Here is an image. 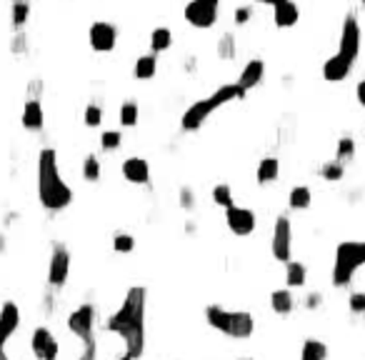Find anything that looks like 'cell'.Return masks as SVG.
<instances>
[{"label": "cell", "instance_id": "cell-1", "mask_svg": "<svg viewBox=\"0 0 365 360\" xmlns=\"http://www.w3.org/2000/svg\"><path fill=\"white\" fill-rule=\"evenodd\" d=\"M105 328L123 338L126 353L133 360L140 358L145 350V288L135 285L128 290L123 306L110 315Z\"/></svg>", "mask_w": 365, "mask_h": 360}, {"label": "cell", "instance_id": "cell-2", "mask_svg": "<svg viewBox=\"0 0 365 360\" xmlns=\"http://www.w3.org/2000/svg\"><path fill=\"white\" fill-rule=\"evenodd\" d=\"M38 200L50 213H58L73 203V188L60 178L58 153L53 148H43L38 153Z\"/></svg>", "mask_w": 365, "mask_h": 360}, {"label": "cell", "instance_id": "cell-3", "mask_svg": "<svg viewBox=\"0 0 365 360\" xmlns=\"http://www.w3.org/2000/svg\"><path fill=\"white\" fill-rule=\"evenodd\" d=\"M243 96H246V93L238 88V83L221 85V88L213 93V96H208V98H203V100L193 103L191 108L183 113V118H180V126H183V130H198V128L203 126L205 120H208L210 115L216 113L218 108L228 105L230 100H240Z\"/></svg>", "mask_w": 365, "mask_h": 360}, {"label": "cell", "instance_id": "cell-4", "mask_svg": "<svg viewBox=\"0 0 365 360\" xmlns=\"http://www.w3.org/2000/svg\"><path fill=\"white\" fill-rule=\"evenodd\" d=\"M365 265V243H341L336 250V268H333V285L343 288L353 280L358 268Z\"/></svg>", "mask_w": 365, "mask_h": 360}, {"label": "cell", "instance_id": "cell-5", "mask_svg": "<svg viewBox=\"0 0 365 360\" xmlns=\"http://www.w3.org/2000/svg\"><path fill=\"white\" fill-rule=\"evenodd\" d=\"M218 8L221 0H191L186 6V20L193 28H213L218 20Z\"/></svg>", "mask_w": 365, "mask_h": 360}, {"label": "cell", "instance_id": "cell-6", "mask_svg": "<svg viewBox=\"0 0 365 360\" xmlns=\"http://www.w3.org/2000/svg\"><path fill=\"white\" fill-rule=\"evenodd\" d=\"M70 276V250L63 243H55L48 260V283L50 288H63Z\"/></svg>", "mask_w": 365, "mask_h": 360}, {"label": "cell", "instance_id": "cell-7", "mask_svg": "<svg viewBox=\"0 0 365 360\" xmlns=\"http://www.w3.org/2000/svg\"><path fill=\"white\" fill-rule=\"evenodd\" d=\"M30 350L38 360H58L60 343L55 340V336L45 325H38L33 330V336H30Z\"/></svg>", "mask_w": 365, "mask_h": 360}, {"label": "cell", "instance_id": "cell-8", "mask_svg": "<svg viewBox=\"0 0 365 360\" xmlns=\"http://www.w3.org/2000/svg\"><path fill=\"white\" fill-rule=\"evenodd\" d=\"M93 325H96V308L90 306V303H83V306L75 308L68 315V330H70L73 336H78L83 343L93 338Z\"/></svg>", "mask_w": 365, "mask_h": 360}, {"label": "cell", "instance_id": "cell-9", "mask_svg": "<svg viewBox=\"0 0 365 360\" xmlns=\"http://www.w3.org/2000/svg\"><path fill=\"white\" fill-rule=\"evenodd\" d=\"M338 53L345 60H350V63H355V58L360 55V25L355 15H348V18L343 20L341 48H338Z\"/></svg>", "mask_w": 365, "mask_h": 360}, {"label": "cell", "instance_id": "cell-10", "mask_svg": "<svg viewBox=\"0 0 365 360\" xmlns=\"http://www.w3.org/2000/svg\"><path fill=\"white\" fill-rule=\"evenodd\" d=\"M273 255L281 263H288L290 255H293V228H290V220L285 216H281L276 220V230H273Z\"/></svg>", "mask_w": 365, "mask_h": 360}, {"label": "cell", "instance_id": "cell-11", "mask_svg": "<svg viewBox=\"0 0 365 360\" xmlns=\"http://www.w3.org/2000/svg\"><path fill=\"white\" fill-rule=\"evenodd\" d=\"M88 43L96 53H110L115 48V43H118V30L105 20H96L88 30Z\"/></svg>", "mask_w": 365, "mask_h": 360}, {"label": "cell", "instance_id": "cell-12", "mask_svg": "<svg viewBox=\"0 0 365 360\" xmlns=\"http://www.w3.org/2000/svg\"><path fill=\"white\" fill-rule=\"evenodd\" d=\"M20 320H23V315H20L18 303L6 300V303L0 306V343H3V345H8V340L18 333Z\"/></svg>", "mask_w": 365, "mask_h": 360}, {"label": "cell", "instance_id": "cell-13", "mask_svg": "<svg viewBox=\"0 0 365 360\" xmlns=\"http://www.w3.org/2000/svg\"><path fill=\"white\" fill-rule=\"evenodd\" d=\"M225 220L228 228L233 230L235 235H251L255 230V213L248 208L230 205V208H225Z\"/></svg>", "mask_w": 365, "mask_h": 360}, {"label": "cell", "instance_id": "cell-14", "mask_svg": "<svg viewBox=\"0 0 365 360\" xmlns=\"http://www.w3.org/2000/svg\"><path fill=\"white\" fill-rule=\"evenodd\" d=\"M20 126L30 133L43 130L45 126V110H43V103L36 100V98H28L23 103V113H20Z\"/></svg>", "mask_w": 365, "mask_h": 360}, {"label": "cell", "instance_id": "cell-15", "mask_svg": "<svg viewBox=\"0 0 365 360\" xmlns=\"http://www.w3.org/2000/svg\"><path fill=\"white\" fill-rule=\"evenodd\" d=\"M350 70H353V63L343 58L341 53L330 55V58L323 63V78L328 80V83H341V80L348 78V73Z\"/></svg>", "mask_w": 365, "mask_h": 360}, {"label": "cell", "instance_id": "cell-16", "mask_svg": "<svg viewBox=\"0 0 365 360\" xmlns=\"http://www.w3.org/2000/svg\"><path fill=\"white\" fill-rule=\"evenodd\" d=\"M263 75H265V63L263 60L260 58L248 60V66L243 68V73H240V78H238V88L243 90V93H248V90H253L255 85H260Z\"/></svg>", "mask_w": 365, "mask_h": 360}, {"label": "cell", "instance_id": "cell-17", "mask_svg": "<svg viewBox=\"0 0 365 360\" xmlns=\"http://www.w3.org/2000/svg\"><path fill=\"white\" fill-rule=\"evenodd\" d=\"M300 18V10L293 0H281L273 6V20H276L278 28H293Z\"/></svg>", "mask_w": 365, "mask_h": 360}, {"label": "cell", "instance_id": "cell-18", "mask_svg": "<svg viewBox=\"0 0 365 360\" xmlns=\"http://www.w3.org/2000/svg\"><path fill=\"white\" fill-rule=\"evenodd\" d=\"M123 175H126V180L135 183V186H143V183H148L150 180V168L143 158L135 156V158L123 160Z\"/></svg>", "mask_w": 365, "mask_h": 360}, {"label": "cell", "instance_id": "cell-19", "mask_svg": "<svg viewBox=\"0 0 365 360\" xmlns=\"http://www.w3.org/2000/svg\"><path fill=\"white\" fill-rule=\"evenodd\" d=\"M253 333V315L251 313H230V328H228V336L230 338H251Z\"/></svg>", "mask_w": 365, "mask_h": 360}, {"label": "cell", "instance_id": "cell-20", "mask_svg": "<svg viewBox=\"0 0 365 360\" xmlns=\"http://www.w3.org/2000/svg\"><path fill=\"white\" fill-rule=\"evenodd\" d=\"M30 18V0H13L10 3V25L13 30H23Z\"/></svg>", "mask_w": 365, "mask_h": 360}, {"label": "cell", "instance_id": "cell-21", "mask_svg": "<svg viewBox=\"0 0 365 360\" xmlns=\"http://www.w3.org/2000/svg\"><path fill=\"white\" fill-rule=\"evenodd\" d=\"M278 173H281V163H278V158H263L260 160V165H258V183L260 186H265V183H273V180H278Z\"/></svg>", "mask_w": 365, "mask_h": 360}, {"label": "cell", "instance_id": "cell-22", "mask_svg": "<svg viewBox=\"0 0 365 360\" xmlns=\"http://www.w3.org/2000/svg\"><path fill=\"white\" fill-rule=\"evenodd\" d=\"M205 318H208V323L213 325V328H218L221 333H225L228 336V328H230V313L223 310V308H218V306H210V308H205Z\"/></svg>", "mask_w": 365, "mask_h": 360}, {"label": "cell", "instance_id": "cell-23", "mask_svg": "<svg viewBox=\"0 0 365 360\" xmlns=\"http://www.w3.org/2000/svg\"><path fill=\"white\" fill-rule=\"evenodd\" d=\"M158 73V60L156 55H140L138 60H135V78L138 80H150L153 75Z\"/></svg>", "mask_w": 365, "mask_h": 360}, {"label": "cell", "instance_id": "cell-24", "mask_svg": "<svg viewBox=\"0 0 365 360\" xmlns=\"http://www.w3.org/2000/svg\"><path fill=\"white\" fill-rule=\"evenodd\" d=\"M173 45V33L168 28H156L153 30V36H150V48L153 53H163V50H168Z\"/></svg>", "mask_w": 365, "mask_h": 360}, {"label": "cell", "instance_id": "cell-25", "mask_svg": "<svg viewBox=\"0 0 365 360\" xmlns=\"http://www.w3.org/2000/svg\"><path fill=\"white\" fill-rule=\"evenodd\" d=\"M311 198H313V193L308 186H298L290 190V198H288V205L293 210H306L308 205H311Z\"/></svg>", "mask_w": 365, "mask_h": 360}, {"label": "cell", "instance_id": "cell-26", "mask_svg": "<svg viewBox=\"0 0 365 360\" xmlns=\"http://www.w3.org/2000/svg\"><path fill=\"white\" fill-rule=\"evenodd\" d=\"M285 280H288V285L300 288V285L306 283V265L295 263V260H288L285 263Z\"/></svg>", "mask_w": 365, "mask_h": 360}, {"label": "cell", "instance_id": "cell-27", "mask_svg": "<svg viewBox=\"0 0 365 360\" xmlns=\"http://www.w3.org/2000/svg\"><path fill=\"white\" fill-rule=\"evenodd\" d=\"M270 306L278 315H288V313L293 310V295L288 293V290H276V293L270 295Z\"/></svg>", "mask_w": 365, "mask_h": 360}, {"label": "cell", "instance_id": "cell-28", "mask_svg": "<svg viewBox=\"0 0 365 360\" xmlns=\"http://www.w3.org/2000/svg\"><path fill=\"white\" fill-rule=\"evenodd\" d=\"M328 358V348L320 340H306L303 343V353L300 360H325Z\"/></svg>", "mask_w": 365, "mask_h": 360}, {"label": "cell", "instance_id": "cell-29", "mask_svg": "<svg viewBox=\"0 0 365 360\" xmlns=\"http://www.w3.org/2000/svg\"><path fill=\"white\" fill-rule=\"evenodd\" d=\"M120 126H126V128L138 126V105L133 100H126L120 105Z\"/></svg>", "mask_w": 365, "mask_h": 360}, {"label": "cell", "instance_id": "cell-30", "mask_svg": "<svg viewBox=\"0 0 365 360\" xmlns=\"http://www.w3.org/2000/svg\"><path fill=\"white\" fill-rule=\"evenodd\" d=\"M83 178L88 180V183L100 180V160H98L96 156H88L83 160Z\"/></svg>", "mask_w": 365, "mask_h": 360}, {"label": "cell", "instance_id": "cell-31", "mask_svg": "<svg viewBox=\"0 0 365 360\" xmlns=\"http://www.w3.org/2000/svg\"><path fill=\"white\" fill-rule=\"evenodd\" d=\"M213 200H216L221 208H230V205H233V190H230V186L221 183V186L213 188Z\"/></svg>", "mask_w": 365, "mask_h": 360}, {"label": "cell", "instance_id": "cell-32", "mask_svg": "<svg viewBox=\"0 0 365 360\" xmlns=\"http://www.w3.org/2000/svg\"><path fill=\"white\" fill-rule=\"evenodd\" d=\"M353 156H355V140L353 138H341V140H338V150H336L338 163L350 160Z\"/></svg>", "mask_w": 365, "mask_h": 360}, {"label": "cell", "instance_id": "cell-33", "mask_svg": "<svg viewBox=\"0 0 365 360\" xmlns=\"http://www.w3.org/2000/svg\"><path fill=\"white\" fill-rule=\"evenodd\" d=\"M120 143H123V135H120V130H105L100 135L103 150H118Z\"/></svg>", "mask_w": 365, "mask_h": 360}, {"label": "cell", "instance_id": "cell-34", "mask_svg": "<svg viewBox=\"0 0 365 360\" xmlns=\"http://www.w3.org/2000/svg\"><path fill=\"white\" fill-rule=\"evenodd\" d=\"M83 120L88 128H98L103 123V108L100 105H88L83 113Z\"/></svg>", "mask_w": 365, "mask_h": 360}, {"label": "cell", "instance_id": "cell-35", "mask_svg": "<svg viewBox=\"0 0 365 360\" xmlns=\"http://www.w3.org/2000/svg\"><path fill=\"white\" fill-rule=\"evenodd\" d=\"M343 163H325L323 168H320V175H323L325 180H341L343 178Z\"/></svg>", "mask_w": 365, "mask_h": 360}, {"label": "cell", "instance_id": "cell-36", "mask_svg": "<svg viewBox=\"0 0 365 360\" xmlns=\"http://www.w3.org/2000/svg\"><path fill=\"white\" fill-rule=\"evenodd\" d=\"M113 248H115V253H131L133 248H135V240H133V235L120 233V235H115Z\"/></svg>", "mask_w": 365, "mask_h": 360}, {"label": "cell", "instance_id": "cell-37", "mask_svg": "<svg viewBox=\"0 0 365 360\" xmlns=\"http://www.w3.org/2000/svg\"><path fill=\"white\" fill-rule=\"evenodd\" d=\"M98 358V345H96V338H90V340H85V348L83 353H80L78 360H96Z\"/></svg>", "mask_w": 365, "mask_h": 360}, {"label": "cell", "instance_id": "cell-38", "mask_svg": "<svg viewBox=\"0 0 365 360\" xmlns=\"http://www.w3.org/2000/svg\"><path fill=\"white\" fill-rule=\"evenodd\" d=\"M348 306L353 313H365V293H353L348 300Z\"/></svg>", "mask_w": 365, "mask_h": 360}, {"label": "cell", "instance_id": "cell-39", "mask_svg": "<svg viewBox=\"0 0 365 360\" xmlns=\"http://www.w3.org/2000/svg\"><path fill=\"white\" fill-rule=\"evenodd\" d=\"M25 48H28V43H25V36H23V33H18V36H13V40H10V53H13V55L25 53Z\"/></svg>", "mask_w": 365, "mask_h": 360}, {"label": "cell", "instance_id": "cell-40", "mask_svg": "<svg viewBox=\"0 0 365 360\" xmlns=\"http://www.w3.org/2000/svg\"><path fill=\"white\" fill-rule=\"evenodd\" d=\"M251 15H253L251 8H238V10H235V23H248Z\"/></svg>", "mask_w": 365, "mask_h": 360}, {"label": "cell", "instance_id": "cell-41", "mask_svg": "<svg viewBox=\"0 0 365 360\" xmlns=\"http://www.w3.org/2000/svg\"><path fill=\"white\" fill-rule=\"evenodd\" d=\"M355 96H358L360 105L365 108V80H360V83H358V88H355Z\"/></svg>", "mask_w": 365, "mask_h": 360}, {"label": "cell", "instance_id": "cell-42", "mask_svg": "<svg viewBox=\"0 0 365 360\" xmlns=\"http://www.w3.org/2000/svg\"><path fill=\"white\" fill-rule=\"evenodd\" d=\"M6 248H8V238H6V233H0V255L6 253Z\"/></svg>", "mask_w": 365, "mask_h": 360}, {"label": "cell", "instance_id": "cell-43", "mask_svg": "<svg viewBox=\"0 0 365 360\" xmlns=\"http://www.w3.org/2000/svg\"><path fill=\"white\" fill-rule=\"evenodd\" d=\"M0 360H13L10 355H8V350H6V345L0 343Z\"/></svg>", "mask_w": 365, "mask_h": 360}, {"label": "cell", "instance_id": "cell-44", "mask_svg": "<svg viewBox=\"0 0 365 360\" xmlns=\"http://www.w3.org/2000/svg\"><path fill=\"white\" fill-rule=\"evenodd\" d=\"M255 3H260V6H276V3H281V0H255Z\"/></svg>", "mask_w": 365, "mask_h": 360}, {"label": "cell", "instance_id": "cell-45", "mask_svg": "<svg viewBox=\"0 0 365 360\" xmlns=\"http://www.w3.org/2000/svg\"><path fill=\"white\" fill-rule=\"evenodd\" d=\"M118 360H133V358H131V355L126 353V355H123V358H118Z\"/></svg>", "mask_w": 365, "mask_h": 360}, {"label": "cell", "instance_id": "cell-46", "mask_svg": "<svg viewBox=\"0 0 365 360\" xmlns=\"http://www.w3.org/2000/svg\"><path fill=\"white\" fill-rule=\"evenodd\" d=\"M243 360H248V358H243Z\"/></svg>", "mask_w": 365, "mask_h": 360}, {"label": "cell", "instance_id": "cell-47", "mask_svg": "<svg viewBox=\"0 0 365 360\" xmlns=\"http://www.w3.org/2000/svg\"><path fill=\"white\" fill-rule=\"evenodd\" d=\"M363 3H365V0H363Z\"/></svg>", "mask_w": 365, "mask_h": 360}]
</instances>
